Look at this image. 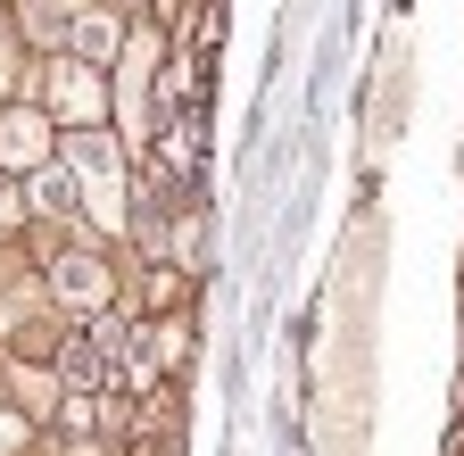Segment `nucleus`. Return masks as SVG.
I'll list each match as a JSON object with an SVG mask.
<instances>
[{"mask_svg": "<svg viewBox=\"0 0 464 456\" xmlns=\"http://www.w3.org/2000/svg\"><path fill=\"white\" fill-rule=\"evenodd\" d=\"M382 216L365 208L332 266V349H324V456H365L373 440V324H382Z\"/></svg>", "mask_w": 464, "mask_h": 456, "instance_id": "1", "label": "nucleus"}, {"mask_svg": "<svg viewBox=\"0 0 464 456\" xmlns=\"http://www.w3.org/2000/svg\"><path fill=\"white\" fill-rule=\"evenodd\" d=\"M58 166H67V183L83 199V224H100V233H116L125 224V158H116V133H67L58 141Z\"/></svg>", "mask_w": 464, "mask_h": 456, "instance_id": "2", "label": "nucleus"}, {"mask_svg": "<svg viewBox=\"0 0 464 456\" xmlns=\"http://www.w3.org/2000/svg\"><path fill=\"white\" fill-rule=\"evenodd\" d=\"M406 117H415V34L398 25L390 50H382V83L365 100V141H373V158H390L406 141Z\"/></svg>", "mask_w": 464, "mask_h": 456, "instance_id": "3", "label": "nucleus"}, {"mask_svg": "<svg viewBox=\"0 0 464 456\" xmlns=\"http://www.w3.org/2000/svg\"><path fill=\"white\" fill-rule=\"evenodd\" d=\"M100 108H108L100 67H83V59H50V75H42V117H50V125L92 133V125H100Z\"/></svg>", "mask_w": 464, "mask_h": 456, "instance_id": "4", "label": "nucleus"}, {"mask_svg": "<svg viewBox=\"0 0 464 456\" xmlns=\"http://www.w3.org/2000/svg\"><path fill=\"white\" fill-rule=\"evenodd\" d=\"M50 158H58V125L42 108H9L0 117V175H42Z\"/></svg>", "mask_w": 464, "mask_h": 456, "instance_id": "5", "label": "nucleus"}, {"mask_svg": "<svg viewBox=\"0 0 464 456\" xmlns=\"http://www.w3.org/2000/svg\"><path fill=\"white\" fill-rule=\"evenodd\" d=\"M50 291H58V299H67L75 315H100V307H108V291H116V282H108V266H100L92 249H67V257H58V266H50Z\"/></svg>", "mask_w": 464, "mask_h": 456, "instance_id": "6", "label": "nucleus"}, {"mask_svg": "<svg viewBox=\"0 0 464 456\" xmlns=\"http://www.w3.org/2000/svg\"><path fill=\"white\" fill-rule=\"evenodd\" d=\"M75 59H83V67L125 59V25H116V9H83V17H75Z\"/></svg>", "mask_w": 464, "mask_h": 456, "instance_id": "7", "label": "nucleus"}, {"mask_svg": "<svg viewBox=\"0 0 464 456\" xmlns=\"http://www.w3.org/2000/svg\"><path fill=\"white\" fill-rule=\"evenodd\" d=\"M150 59H158V42L125 50V133H141V75H150Z\"/></svg>", "mask_w": 464, "mask_h": 456, "instance_id": "8", "label": "nucleus"}, {"mask_svg": "<svg viewBox=\"0 0 464 456\" xmlns=\"http://www.w3.org/2000/svg\"><path fill=\"white\" fill-rule=\"evenodd\" d=\"M34 208H75V183H67V166H42V175H34Z\"/></svg>", "mask_w": 464, "mask_h": 456, "instance_id": "9", "label": "nucleus"}, {"mask_svg": "<svg viewBox=\"0 0 464 456\" xmlns=\"http://www.w3.org/2000/svg\"><path fill=\"white\" fill-rule=\"evenodd\" d=\"M67 374H75V382H100V340H92V332L67 340Z\"/></svg>", "mask_w": 464, "mask_h": 456, "instance_id": "10", "label": "nucleus"}, {"mask_svg": "<svg viewBox=\"0 0 464 456\" xmlns=\"http://www.w3.org/2000/svg\"><path fill=\"white\" fill-rule=\"evenodd\" d=\"M25 432H34V415H17V407H0V456H17V448H25Z\"/></svg>", "mask_w": 464, "mask_h": 456, "instance_id": "11", "label": "nucleus"}, {"mask_svg": "<svg viewBox=\"0 0 464 456\" xmlns=\"http://www.w3.org/2000/svg\"><path fill=\"white\" fill-rule=\"evenodd\" d=\"M17 224V191H9V175H0V233Z\"/></svg>", "mask_w": 464, "mask_h": 456, "instance_id": "12", "label": "nucleus"}, {"mask_svg": "<svg viewBox=\"0 0 464 456\" xmlns=\"http://www.w3.org/2000/svg\"><path fill=\"white\" fill-rule=\"evenodd\" d=\"M75 456H92V448H75Z\"/></svg>", "mask_w": 464, "mask_h": 456, "instance_id": "13", "label": "nucleus"}]
</instances>
